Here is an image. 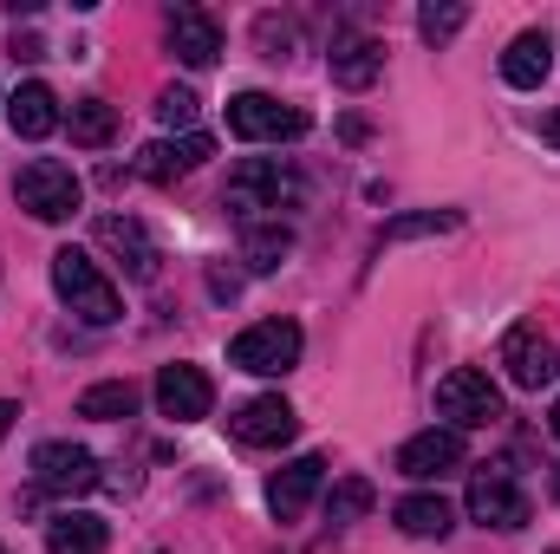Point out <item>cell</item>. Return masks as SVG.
Returning a JSON list of instances; mask_svg holds the SVG:
<instances>
[{
  "instance_id": "cell-1",
  "label": "cell",
  "mask_w": 560,
  "mask_h": 554,
  "mask_svg": "<svg viewBox=\"0 0 560 554\" xmlns=\"http://www.w3.org/2000/svg\"><path fill=\"white\" fill-rule=\"evenodd\" d=\"M300 203H306V176H300L293 163H280V157H248V163H235V176H229V189H222V209L242 216V222H261V216L280 222V209H300Z\"/></svg>"
},
{
  "instance_id": "cell-2",
  "label": "cell",
  "mask_w": 560,
  "mask_h": 554,
  "mask_svg": "<svg viewBox=\"0 0 560 554\" xmlns=\"http://www.w3.org/2000/svg\"><path fill=\"white\" fill-rule=\"evenodd\" d=\"M52 287H59V300H66L85 326H112V320L125 313L112 275H105L85 249H59V255H52Z\"/></svg>"
},
{
  "instance_id": "cell-3",
  "label": "cell",
  "mask_w": 560,
  "mask_h": 554,
  "mask_svg": "<svg viewBox=\"0 0 560 554\" xmlns=\"http://www.w3.org/2000/svg\"><path fill=\"white\" fill-rule=\"evenodd\" d=\"M13 196H20V209H26L33 222H72L79 203H85L72 163H59V157H33V163L13 176Z\"/></svg>"
},
{
  "instance_id": "cell-4",
  "label": "cell",
  "mask_w": 560,
  "mask_h": 554,
  "mask_svg": "<svg viewBox=\"0 0 560 554\" xmlns=\"http://www.w3.org/2000/svg\"><path fill=\"white\" fill-rule=\"evenodd\" d=\"M300 346H306V333L293 320H261V326H248V333L229 339V366H242L255 379H280V372L300 366Z\"/></svg>"
},
{
  "instance_id": "cell-5",
  "label": "cell",
  "mask_w": 560,
  "mask_h": 554,
  "mask_svg": "<svg viewBox=\"0 0 560 554\" xmlns=\"http://www.w3.org/2000/svg\"><path fill=\"white\" fill-rule=\"evenodd\" d=\"M229 131L248 143H280V138H306L313 118L300 105H280L275 92H235L229 99Z\"/></svg>"
},
{
  "instance_id": "cell-6",
  "label": "cell",
  "mask_w": 560,
  "mask_h": 554,
  "mask_svg": "<svg viewBox=\"0 0 560 554\" xmlns=\"http://www.w3.org/2000/svg\"><path fill=\"white\" fill-rule=\"evenodd\" d=\"M436 412L450 417V430H482V424H495V417H502V392H495V379H489V372L456 366V372L436 385Z\"/></svg>"
},
{
  "instance_id": "cell-7",
  "label": "cell",
  "mask_w": 560,
  "mask_h": 554,
  "mask_svg": "<svg viewBox=\"0 0 560 554\" xmlns=\"http://www.w3.org/2000/svg\"><path fill=\"white\" fill-rule=\"evenodd\" d=\"M528 516H535V503H528V489L509 470H476L469 476V522L509 535V529H528Z\"/></svg>"
},
{
  "instance_id": "cell-8",
  "label": "cell",
  "mask_w": 560,
  "mask_h": 554,
  "mask_svg": "<svg viewBox=\"0 0 560 554\" xmlns=\"http://www.w3.org/2000/svg\"><path fill=\"white\" fill-rule=\"evenodd\" d=\"M33 483L46 496H85V489H98V457L72 437H52L33 450Z\"/></svg>"
},
{
  "instance_id": "cell-9",
  "label": "cell",
  "mask_w": 560,
  "mask_h": 554,
  "mask_svg": "<svg viewBox=\"0 0 560 554\" xmlns=\"http://www.w3.org/2000/svg\"><path fill=\"white\" fill-rule=\"evenodd\" d=\"M502 372H509L515 392H541V385L560 379V346L535 326H509L502 333Z\"/></svg>"
},
{
  "instance_id": "cell-10",
  "label": "cell",
  "mask_w": 560,
  "mask_h": 554,
  "mask_svg": "<svg viewBox=\"0 0 560 554\" xmlns=\"http://www.w3.org/2000/svg\"><path fill=\"white\" fill-rule=\"evenodd\" d=\"M463 430H450V424H430L418 437H405L398 443V476H411V483H436V476H450V470H463Z\"/></svg>"
},
{
  "instance_id": "cell-11",
  "label": "cell",
  "mask_w": 560,
  "mask_h": 554,
  "mask_svg": "<svg viewBox=\"0 0 560 554\" xmlns=\"http://www.w3.org/2000/svg\"><path fill=\"white\" fill-rule=\"evenodd\" d=\"M156 412L170 417V424H202V417L215 412L209 372L202 366H163L156 372Z\"/></svg>"
},
{
  "instance_id": "cell-12",
  "label": "cell",
  "mask_w": 560,
  "mask_h": 554,
  "mask_svg": "<svg viewBox=\"0 0 560 554\" xmlns=\"http://www.w3.org/2000/svg\"><path fill=\"white\" fill-rule=\"evenodd\" d=\"M229 430H235V443H248V450H280V443H293L300 417H293V405H287L280 392H268V399H248V405H235Z\"/></svg>"
},
{
  "instance_id": "cell-13",
  "label": "cell",
  "mask_w": 560,
  "mask_h": 554,
  "mask_svg": "<svg viewBox=\"0 0 560 554\" xmlns=\"http://www.w3.org/2000/svg\"><path fill=\"white\" fill-rule=\"evenodd\" d=\"M98 249H112L118 262H125V275L131 280H156V268H163V249H156V235L143 229L138 216H98Z\"/></svg>"
},
{
  "instance_id": "cell-14",
  "label": "cell",
  "mask_w": 560,
  "mask_h": 554,
  "mask_svg": "<svg viewBox=\"0 0 560 554\" xmlns=\"http://www.w3.org/2000/svg\"><path fill=\"white\" fill-rule=\"evenodd\" d=\"M215 157V138L209 131H189V138H156L138 150V176L143 183H176V176H189V170H202Z\"/></svg>"
},
{
  "instance_id": "cell-15",
  "label": "cell",
  "mask_w": 560,
  "mask_h": 554,
  "mask_svg": "<svg viewBox=\"0 0 560 554\" xmlns=\"http://www.w3.org/2000/svg\"><path fill=\"white\" fill-rule=\"evenodd\" d=\"M170 53L189 66V72H209L222 59V26L202 13V7H176L170 13Z\"/></svg>"
},
{
  "instance_id": "cell-16",
  "label": "cell",
  "mask_w": 560,
  "mask_h": 554,
  "mask_svg": "<svg viewBox=\"0 0 560 554\" xmlns=\"http://www.w3.org/2000/svg\"><path fill=\"white\" fill-rule=\"evenodd\" d=\"M326 72H332V85H339V92H365V85L385 72V46H378V39H365V33H346V39H332Z\"/></svg>"
},
{
  "instance_id": "cell-17",
  "label": "cell",
  "mask_w": 560,
  "mask_h": 554,
  "mask_svg": "<svg viewBox=\"0 0 560 554\" xmlns=\"http://www.w3.org/2000/svg\"><path fill=\"white\" fill-rule=\"evenodd\" d=\"M319 483H326V463L319 457H293L287 470H275V483H268V509H275L280 522L306 516V503L319 496Z\"/></svg>"
},
{
  "instance_id": "cell-18",
  "label": "cell",
  "mask_w": 560,
  "mask_h": 554,
  "mask_svg": "<svg viewBox=\"0 0 560 554\" xmlns=\"http://www.w3.org/2000/svg\"><path fill=\"white\" fill-rule=\"evenodd\" d=\"M555 72V39L535 26V33H515L509 39V53H502V79L515 85V92H541V79Z\"/></svg>"
},
{
  "instance_id": "cell-19",
  "label": "cell",
  "mask_w": 560,
  "mask_h": 554,
  "mask_svg": "<svg viewBox=\"0 0 560 554\" xmlns=\"http://www.w3.org/2000/svg\"><path fill=\"white\" fill-rule=\"evenodd\" d=\"M7 125H13V138H52L59 131V99H52V85H39V79H26L13 99H7Z\"/></svg>"
},
{
  "instance_id": "cell-20",
  "label": "cell",
  "mask_w": 560,
  "mask_h": 554,
  "mask_svg": "<svg viewBox=\"0 0 560 554\" xmlns=\"http://www.w3.org/2000/svg\"><path fill=\"white\" fill-rule=\"evenodd\" d=\"M392 516H398V529H405V535H418V542H443V535L456 529V509H450L443 496H430V489L405 496Z\"/></svg>"
},
{
  "instance_id": "cell-21",
  "label": "cell",
  "mask_w": 560,
  "mask_h": 554,
  "mask_svg": "<svg viewBox=\"0 0 560 554\" xmlns=\"http://www.w3.org/2000/svg\"><path fill=\"white\" fill-rule=\"evenodd\" d=\"M105 542H112V535H105L98 516H72V509H66V516L46 522V549L52 554H105Z\"/></svg>"
},
{
  "instance_id": "cell-22",
  "label": "cell",
  "mask_w": 560,
  "mask_h": 554,
  "mask_svg": "<svg viewBox=\"0 0 560 554\" xmlns=\"http://www.w3.org/2000/svg\"><path fill=\"white\" fill-rule=\"evenodd\" d=\"M287 255H293V229H287V222H248V235H242V262H248L255 275H275Z\"/></svg>"
},
{
  "instance_id": "cell-23",
  "label": "cell",
  "mask_w": 560,
  "mask_h": 554,
  "mask_svg": "<svg viewBox=\"0 0 560 554\" xmlns=\"http://www.w3.org/2000/svg\"><path fill=\"white\" fill-rule=\"evenodd\" d=\"M138 412V385L131 379H105L92 392H79V417H98V424H118V417Z\"/></svg>"
},
{
  "instance_id": "cell-24",
  "label": "cell",
  "mask_w": 560,
  "mask_h": 554,
  "mask_svg": "<svg viewBox=\"0 0 560 554\" xmlns=\"http://www.w3.org/2000/svg\"><path fill=\"white\" fill-rule=\"evenodd\" d=\"M456 229H463V209H418V216H392L378 242L392 249V242H418V235H456Z\"/></svg>"
},
{
  "instance_id": "cell-25",
  "label": "cell",
  "mask_w": 560,
  "mask_h": 554,
  "mask_svg": "<svg viewBox=\"0 0 560 554\" xmlns=\"http://www.w3.org/2000/svg\"><path fill=\"white\" fill-rule=\"evenodd\" d=\"M66 125H72V143H85V150H105V143H112V131H118V112H112L105 99H79Z\"/></svg>"
},
{
  "instance_id": "cell-26",
  "label": "cell",
  "mask_w": 560,
  "mask_h": 554,
  "mask_svg": "<svg viewBox=\"0 0 560 554\" xmlns=\"http://www.w3.org/2000/svg\"><path fill=\"white\" fill-rule=\"evenodd\" d=\"M372 503H378V489H372L365 476H339V483L326 489V522H359Z\"/></svg>"
},
{
  "instance_id": "cell-27",
  "label": "cell",
  "mask_w": 560,
  "mask_h": 554,
  "mask_svg": "<svg viewBox=\"0 0 560 554\" xmlns=\"http://www.w3.org/2000/svg\"><path fill=\"white\" fill-rule=\"evenodd\" d=\"M463 20H469V7L463 0H430L418 13V33L430 39V46H443V39H456L463 33Z\"/></svg>"
},
{
  "instance_id": "cell-28",
  "label": "cell",
  "mask_w": 560,
  "mask_h": 554,
  "mask_svg": "<svg viewBox=\"0 0 560 554\" xmlns=\"http://www.w3.org/2000/svg\"><path fill=\"white\" fill-rule=\"evenodd\" d=\"M196 105H202V99H196L189 85H170V92L156 99V118H163L170 131H183V138H189V125H196Z\"/></svg>"
},
{
  "instance_id": "cell-29",
  "label": "cell",
  "mask_w": 560,
  "mask_h": 554,
  "mask_svg": "<svg viewBox=\"0 0 560 554\" xmlns=\"http://www.w3.org/2000/svg\"><path fill=\"white\" fill-rule=\"evenodd\" d=\"M255 39L268 46V59H287V46H293V20H275V13H261V20H255Z\"/></svg>"
},
{
  "instance_id": "cell-30",
  "label": "cell",
  "mask_w": 560,
  "mask_h": 554,
  "mask_svg": "<svg viewBox=\"0 0 560 554\" xmlns=\"http://www.w3.org/2000/svg\"><path fill=\"white\" fill-rule=\"evenodd\" d=\"M541 138H548V143H555V150H560V105H555V112H548V118H541Z\"/></svg>"
},
{
  "instance_id": "cell-31",
  "label": "cell",
  "mask_w": 560,
  "mask_h": 554,
  "mask_svg": "<svg viewBox=\"0 0 560 554\" xmlns=\"http://www.w3.org/2000/svg\"><path fill=\"white\" fill-rule=\"evenodd\" d=\"M13 417H20V405H7V399H0V443H7V430H13Z\"/></svg>"
},
{
  "instance_id": "cell-32",
  "label": "cell",
  "mask_w": 560,
  "mask_h": 554,
  "mask_svg": "<svg viewBox=\"0 0 560 554\" xmlns=\"http://www.w3.org/2000/svg\"><path fill=\"white\" fill-rule=\"evenodd\" d=\"M548 430H555V437H560V399H555V412H548Z\"/></svg>"
},
{
  "instance_id": "cell-33",
  "label": "cell",
  "mask_w": 560,
  "mask_h": 554,
  "mask_svg": "<svg viewBox=\"0 0 560 554\" xmlns=\"http://www.w3.org/2000/svg\"><path fill=\"white\" fill-rule=\"evenodd\" d=\"M0 554H7V549H0Z\"/></svg>"
}]
</instances>
